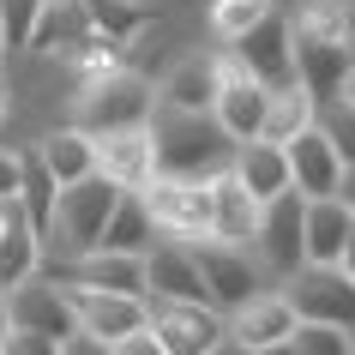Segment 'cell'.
Listing matches in <instances>:
<instances>
[{"instance_id": "6da1fadb", "label": "cell", "mask_w": 355, "mask_h": 355, "mask_svg": "<svg viewBox=\"0 0 355 355\" xmlns=\"http://www.w3.org/2000/svg\"><path fill=\"white\" fill-rule=\"evenodd\" d=\"M150 139H157V175H217L235 163V139L217 114L193 109H163L150 114Z\"/></svg>"}, {"instance_id": "7a4b0ae2", "label": "cell", "mask_w": 355, "mask_h": 355, "mask_svg": "<svg viewBox=\"0 0 355 355\" xmlns=\"http://www.w3.org/2000/svg\"><path fill=\"white\" fill-rule=\"evenodd\" d=\"M127 199V187H114L109 175H91V181H73L60 187V205H55V229H49V253L60 265L67 259H85L103 247V229H109L114 205Z\"/></svg>"}, {"instance_id": "3957f363", "label": "cell", "mask_w": 355, "mask_h": 355, "mask_svg": "<svg viewBox=\"0 0 355 355\" xmlns=\"http://www.w3.org/2000/svg\"><path fill=\"white\" fill-rule=\"evenodd\" d=\"M73 109H78L73 127H85V132L145 127L150 114H157V85H150L145 73H132V67H114V73H96V78L78 85Z\"/></svg>"}, {"instance_id": "277c9868", "label": "cell", "mask_w": 355, "mask_h": 355, "mask_svg": "<svg viewBox=\"0 0 355 355\" xmlns=\"http://www.w3.org/2000/svg\"><path fill=\"white\" fill-rule=\"evenodd\" d=\"M157 217L163 235L175 241H211L217 235V193L211 175H150V187L139 193Z\"/></svg>"}, {"instance_id": "5b68a950", "label": "cell", "mask_w": 355, "mask_h": 355, "mask_svg": "<svg viewBox=\"0 0 355 355\" xmlns=\"http://www.w3.org/2000/svg\"><path fill=\"white\" fill-rule=\"evenodd\" d=\"M193 259H199V271H205L211 307H223V313L247 307L259 289H277L253 247H235V241H217V235H211V241H193Z\"/></svg>"}, {"instance_id": "8992f818", "label": "cell", "mask_w": 355, "mask_h": 355, "mask_svg": "<svg viewBox=\"0 0 355 355\" xmlns=\"http://www.w3.org/2000/svg\"><path fill=\"white\" fill-rule=\"evenodd\" d=\"M150 301V331L163 337L168 355H217L229 343V313L211 301H168V295H145Z\"/></svg>"}, {"instance_id": "52a82bcc", "label": "cell", "mask_w": 355, "mask_h": 355, "mask_svg": "<svg viewBox=\"0 0 355 355\" xmlns=\"http://www.w3.org/2000/svg\"><path fill=\"white\" fill-rule=\"evenodd\" d=\"M283 295L295 301L301 325H337L355 331V277L343 265H301L289 283H277Z\"/></svg>"}, {"instance_id": "ba28073f", "label": "cell", "mask_w": 355, "mask_h": 355, "mask_svg": "<svg viewBox=\"0 0 355 355\" xmlns=\"http://www.w3.org/2000/svg\"><path fill=\"white\" fill-rule=\"evenodd\" d=\"M253 253L265 259L271 283H289L301 265H307V199H301V193H283V199L265 205V223H259Z\"/></svg>"}, {"instance_id": "9c48e42d", "label": "cell", "mask_w": 355, "mask_h": 355, "mask_svg": "<svg viewBox=\"0 0 355 355\" xmlns=\"http://www.w3.org/2000/svg\"><path fill=\"white\" fill-rule=\"evenodd\" d=\"M217 73H223V91H217V109H211V114L229 127V139H235V145L259 139V132H265V109H271V85H259V78L247 73L235 49H223V55H217Z\"/></svg>"}, {"instance_id": "30bf717a", "label": "cell", "mask_w": 355, "mask_h": 355, "mask_svg": "<svg viewBox=\"0 0 355 355\" xmlns=\"http://www.w3.org/2000/svg\"><path fill=\"white\" fill-rule=\"evenodd\" d=\"M67 283V277H60ZM73 295V313H78V331L103 337V343H121V337L145 331L150 325V301L145 295H121V289H91V283H67Z\"/></svg>"}, {"instance_id": "8fae6325", "label": "cell", "mask_w": 355, "mask_h": 355, "mask_svg": "<svg viewBox=\"0 0 355 355\" xmlns=\"http://www.w3.org/2000/svg\"><path fill=\"white\" fill-rule=\"evenodd\" d=\"M295 331H301V313L283 289H259L247 307L229 313V343L241 355H265V349H277V343H289Z\"/></svg>"}, {"instance_id": "7c38bea8", "label": "cell", "mask_w": 355, "mask_h": 355, "mask_svg": "<svg viewBox=\"0 0 355 355\" xmlns=\"http://www.w3.org/2000/svg\"><path fill=\"white\" fill-rule=\"evenodd\" d=\"M12 325L19 331H42V337H78V313H73V295H67V283L55 277V271H42V277H31L24 289H12Z\"/></svg>"}, {"instance_id": "4fadbf2b", "label": "cell", "mask_w": 355, "mask_h": 355, "mask_svg": "<svg viewBox=\"0 0 355 355\" xmlns=\"http://www.w3.org/2000/svg\"><path fill=\"white\" fill-rule=\"evenodd\" d=\"M96 168L109 175L114 187L145 193V187H150V175H157V139H150V121H145V127L96 132Z\"/></svg>"}, {"instance_id": "5bb4252c", "label": "cell", "mask_w": 355, "mask_h": 355, "mask_svg": "<svg viewBox=\"0 0 355 355\" xmlns=\"http://www.w3.org/2000/svg\"><path fill=\"white\" fill-rule=\"evenodd\" d=\"M223 49H235L241 55V67L259 85H289V78H301L295 73V31H289V12H277V19H265L259 31H247L241 42H223Z\"/></svg>"}, {"instance_id": "9a60e30c", "label": "cell", "mask_w": 355, "mask_h": 355, "mask_svg": "<svg viewBox=\"0 0 355 355\" xmlns=\"http://www.w3.org/2000/svg\"><path fill=\"white\" fill-rule=\"evenodd\" d=\"M289 163H295V193L301 199H337L349 163L337 157V145L325 139V127H307L301 139H289Z\"/></svg>"}, {"instance_id": "2e32d148", "label": "cell", "mask_w": 355, "mask_h": 355, "mask_svg": "<svg viewBox=\"0 0 355 355\" xmlns=\"http://www.w3.org/2000/svg\"><path fill=\"white\" fill-rule=\"evenodd\" d=\"M91 37H103L91 0H49V6H42V19H37V37H31V55H60V60H73ZM114 42H121V37H114Z\"/></svg>"}, {"instance_id": "e0dca14e", "label": "cell", "mask_w": 355, "mask_h": 355, "mask_svg": "<svg viewBox=\"0 0 355 355\" xmlns=\"http://www.w3.org/2000/svg\"><path fill=\"white\" fill-rule=\"evenodd\" d=\"M145 277H150V295H168V301H211L205 271H199V259H193V241L163 235V241L145 253Z\"/></svg>"}, {"instance_id": "ac0fdd59", "label": "cell", "mask_w": 355, "mask_h": 355, "mask_svg": "<svg viewBox=\"0 0 355 355\" xmlns=\"http://www.w3.org/2000/svg\"><path fill=\"white\" fill-rule=\"evenodd\" d=\"M229 168L253 187V199H259V205H271V199H283V193H295V163H289V145L247 139V145H235V163H229Z\"/></svg>"}, {"instance_id": "d6986e66", "label": "cell", "mask_w": 355, "mask_h": 355, "mask_svg": "<svg viewBox=\"0 0 355 355\" xmlns=\"http://www.w3.org/2000/svg\"><path fill=\"white\" fill-rule=\"evenodd\" d=\"M55 277L91 283V289H121V295H150L145 259H139V253H109V247H96V253H85V259L55 265Z\"/></svg>"}, {"instance_id": "ffe728a7", "label": "cell", "mask_w": 355, "mask_h": 355, "mask_svg": "<svg viewBox=\"0 0 355 355\" xmlns=\"http://www.w3.org/2000/svg\"><path fill=\"white\" fill-rule=\"evenodd\" d=\"M217 91H223L217 55H187V60H175V67H168V78L157 85V103H163V109L211 114V109H217Z\"/></svg>"}, {"instance_id": "44dd1931", "label": "cell", "mask_w": 355, "mask_h": 355, "mask_svg": "<svg viewBox=\"0 0 355 355\" xmlns=\"http://www.w3.org/2000/svg\"><path fill=\"white\" fill-rule=\"evenodd\" d=\"M211 193H217V241H235V247H253L259 241V223H265V205L253 199L235 168H217L211 175Z\"/></svg>"}, {"instance_id": "7402d4cb", "label": "cell", "mask_w": 355, "mask_h": 355, "mask_svg": "<svg viewBox=\"0 0 355 355\" xmlns=\"http://www.w3.org/2000/svg\"><path fill=\"white\" fill-rule=\"evenodd\" d=\"M37 157L49 163V175H55L60 187L103 175V168H96V132H85V127H55V132H42V139H37Z\"/></svg>"}, {"instance_id": "603a6c76", "label": "cell", "mask_w": 355, "mask_h": 355, "mask_svg": "<svg viewBox=\"0 0 355 355\" xmlns=\"http://www.w3.org/2000/svg\"><path fill=\"white\" fill-rule=\"evenodd\" d=\"M355 235V211L343 199H307V265H343Z\"/></svg>"}, {"instance_id": "cb8c5ba5", "label": "cell", "mask_w": 355, "mask_h": 355, "mask_svg": "<svg viewBox=\"0 0 355 355\" xmlns=\"http://www.w3.org/2000/svg\"><path fill=\"white\" fill-rule=\"evenodd\" d=\"M319 109H325V103H319L301 78H289V85H277V91H271V109H265V132H259V139L289 145V139H301L307 127H319Z\"/></svg>"}, {"instance_id": "d4e9b609", "label": "cell", "mask_w": 355, "mask_h": 355, "mask_svg": "<svg viewBox=\"0 0 355 355\" xmlns=\"http://www.w3.org/2000/svg\"><path fill=\"white\" fill-rule=\"evenodd\" d=\"M157 241H163V229H157L150 205L139 199V193H127V199L114 205L109 229H103V247H109V253H139V259H145V253H150Z\"/></svg>"}, {"instance_id": "484cf974", "label": "cell", "mask_w": 355, "mask_h": 355, "mask_svg": "<svg viewBox=\"0 0 355 355\" xmlns=\"http://www.w3.org/2000/svg\"><path fill=\"white\" fill-rule=\"evenodd\" d=\"M19 199L31 211V223L42 229V241H49V229H55V205H60V181L49 175V163L37 157V145L19 150Z\"/></svg>"}, {"instance_id": "4316f807", "label": "cell", "mask_w": 355, "mask_h": 355, "mask_svg": "<svg viewBox=\"0 0 355 355\" xmlns=\"http://www.w3.org/2000/svg\"><path fill=\"white\" fill-rule=\"evenodd\" d=\"M277 0H211V37L217 42H241L247 31H259L265 19H277Z\"/></svg>"}, {"instance_id": "83f0119b", "label": "cell", "mask_w": 355, "mask_h": 355, "mask_svg": "<svg viewBox=\"0 0 355 355\" xmlns=\"http://www.w3.org/2000/svg\"><path fill=\"white\" fill-rule=\"evenodd\" d=\"M49 0H0V24H6V49H31L37 37V19Z\"/></svg>"}, {"instance_id": "f1b7e54d", "label": "cell", "mask_w": 355, "mask_h": 355, "mask_svg": "<svg viewBox=\"0 0 355 355\" xmlns=\"http://www.w3.org/2000/svg\"><path fill=\"white\" fill-rule=\"evenodd\" d=\"M319 127H325V139L337 145V157L355 168V103H343V96L325 103V109H319Z\"/></svg>"}, {"instance_id": "f546056e", "label": "cell", "mask_w": 355, "mask_h": 355, "mask_svg": "<svg viewBox=\"0 0 355 355\" xmlns=\"http://www.w3.org/2000/svg\"><path fill=\"white\" fill-rule=\"evenodd\" d=\"M295 355H355V331H337V325H301V331H295Z\"/></svg>"}, {"instance_id": "4dcf8cb0", "label": "cell", "mask_w": 355, "mask_h": 355, "mask_svg": "<svg viewBox=\"0 0 355 355\" xmlns=\"http://www.w3.org/2000/svg\"><path fill=\"white\" fill-rule=\"evenodd\" d=\"M0 355H67V343H60V337H42V331H19V325H12V331L0 337Z\"/></svg>"}, {"instance_id": "1f68e13d", "label": "cell", "mask_w": 355, "mask_h": 355, "mask_svg": "<svg viewBox=\"0 0 355 355\" xmlns=\"http://www.w3.org/2000/svg\"><path fill=\"white\" fill-rule=\"evenodd\" d=\"M114 355H168V349H163V337H157V331L145 325V331L121 337V343H114Z\"/></svg>"}, {"instance_id": "d6a6232c", "label": "cell", "mask_w": 355, "mask_h": 355, "mask_svg": "<svg viewBox=\"0 0 355 355\" xmlns=\"http://www.w3.org/2000/svg\"><path fill=\"white\" fill-rule=\"evenodd\" d=\"M0 199H19V150H0Z\"/></svg>"}, {"instance_id": "836d02e7", "label": "cell", "mask_w": 355, "mask_h": 355, "mask_svg": "<svg viewBox=\"0 0 355 355\" xmlns=\"http://www.w3.org/2000/svg\"><path fill=\"white\" fill-rule=\"evenodd\" d=\"M67 355H114V343H103V337H91V331H78V337H67Z\"/></svg>"}, {"instance_id": "e575fe53", "label": "cell", "mask_w": 355, "mask_h": 355, "mask_svg": "<svg viewBox=\"0 0 355 355\" xmlns=\"http://www.w3.org/2000/svg\"><path fill=\"white\" fill-rule=\"evenodd\" d=\"M12 331V301H6V289H0V337Z\"/></svg>"}, {"instance_id": "d590c367", "label": "cell", "mask_w": 355, "mask_h": 355, "mask_svg": "<svg viewBox=\"0 0 355 355\" xmlns=\"http://www.w3.org/2000/svg\"><path fill=\"white\" fill-rule=\"evenodd\" d=\"M337 199H343V205L355 211V168H349V175H343V193H337Z\"/></svg>"}, {"instance_id": "8d00e7d4", "label": "cell", "mask_w": 355, "mask_h": 355, "mask_svg": "<svg viewBox=\"0 0 355 355\" xmlns=\"http://www.w3.org/2000/svg\"><path fill=\"white\" fill-rule=\"evenodd\" d=\"M6 114H12V85L0 78V121H6Z\"/></svg>"}, {"instance_id": "74e56055", "label": "cell", "mask_w": 355, "mask_h": 355, "mask_svg": "<svg viewBox=\"0 0 355 355\" xmlns=\"http://www.w3.org/2000/svg\"><path fill=\"white\" fill-rule=\"evenodd\" d=\"M337 96H343V103H355V60H349V78H343V91H337Z\"/></svg>"}, {"instance_id": "f35d334b", "label": "cell", "mask_w": 355, "mask_h": 355, "mask_svg": "<svg viewBox=\"0 0 355 355\" xmlns=\"http://www.w3.org/2000/svg\"><path fill=\"white\" fill-rule=\"evenodd\" d=\"M343 271L355 277V235H349V247H343Z\"/></svg>"}, {"instance_id": "ab89813d", "label": "cell", "mask_w": 355, "mask_h": 355, "mask_svg": "<svg viewBox=\"0 0 355 355\" xmlns=\"http://www.w3.org/2000/svg\"><path fill=\"white\" fill-rule=\"evenodd\" d=\"M0 55H6V24H0Z\"/></svg>"}, {"instance_id": "60d3db41", "label": "cell", "mask_w": 355, "mask_h": 355, "mask_svg": "<svg viewBox=\"0 0 355 355\" xmlns=\"http://www.w3.org/2000/svg\"><path fill=\"white\" fill-rule=\"evenodd\" d=\"M0 235H6V217H0Z\"/></svg>"}]
</instances>
